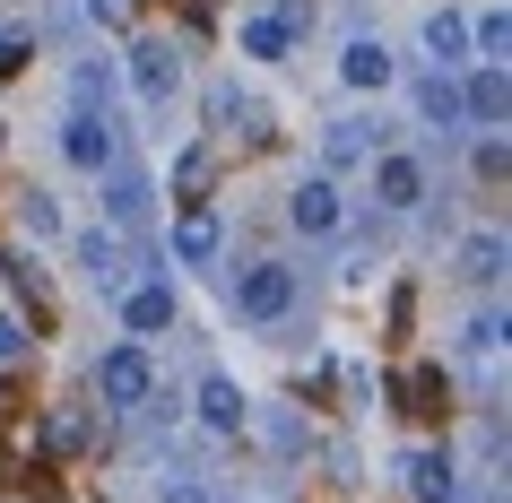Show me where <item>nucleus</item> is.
I'll return each instance as SVG.
<instances>
[{"label":"nucleus","mask_w":512,"mask_h":503,"mask_svg":"<svg viewBox=\"0 0 512 503\" xmlns=\"http://www.w3.org/2000/svg\"><path fill=\"white\" fill-rule=\"evenodd\" d=\"M148 209H157V200H148V183H122V174L105 183V217L122 226V235H139V226H148Z\"/></svg>","instance_id":"obj_15"},{"label":"nucleus","mask_w":512,"mask_h":503,"mask_svg":"<svg viewBox=\"0 0 512 503\" xmlns=\"http://www.w3.org/2000/svg\"><path fill=\"white\" fill-rule=\"evenodd\" d=\"M61 157L79 165V174H113V122L79 105L70 122H61Z\"/></svg>","instance_id":"obj_4"},{"label":"nucleus","mask_w":512,"mask_h":503,"mask_svg":"<svg viewBox=\"0 0 512 503\" xmlns=\"http://www.w3.org/2000/svg\"><path fill=\"white\" fill-rule=\"evenodd\" d=\"M374 200H382V209H426V165H417V157H400V148H382V157H374Z\"/></svg>","instance_id":"obj_6"},{"label":"nucleus","mask_w":512,"mask_h":503,"mask_svg":"<svg viewBox=\"0 0 512 503\" xmlns=\"http://www.w3.org/2000/svg\"><path fill=\"white\" fill-rule=\"evenodd\" d=\"M322 157H330V165H348V157H374V122H356V113H348V122H330ZM330 165H322V174H330Z\"/></svg>","instance_id":"obj_17"},{"label":"nucleus","mask_w":512,"mask_h":503,"mask_svg":"<svg viewBox=\"0 0 512 503\" xmlns=\"http://www.w3.org/2000/svg\"><path fill=\"white\" fill-rule=\"evenodd\" d=\"M504 35H512V18H504V9H486L478 27H469V53H486V61H504Z\"/></svg>","instance_id":"obj_22"},{"label":"nucleus","mask_w":512,"mask_h":503,"mask_svg":"<svg viewBox=\"0 0 512 503\" xmlns=\"http://www.w3.org/2000/svg\"><path fill=\"white\" fill-rule=\"evenodd\" d=\"M408 495L417 503H460V469L443 451H408Z\"/></svg>","instance_id":"obj_12"},{"label":"nucleus","mask_w":512,"mask_h":503,"mask_svg":"<svg viewBox=\"0 0 512 503\" xmlns=\"http://www.w3.org/2000/svg\"><path fill=\"white\" fill-rule=\"evenodd\" d=\"M174 252H183V261H209V252H217V217H209V209H191L183 226H174Z\"/></svg>","instance_id":"obj_19"},{"label":"nucleus","mask_w":512,"mask_h":503,"mask_svg":"<svg viewBox=\"0 0 512 503\" xmlns=\"http://www.w3.org/2000/svg\"><path fill=\"white\" fill-rule=\"evenodd\" d=\"M504 113H512V79L495 70V61L460 79V122H478V131H504Z\"/></svg>","instance_id":"obj_5"},{"label":"nucleus","mask_w":512,"mask_h":503,"mask_svg":"<svg viewBox=\"0 0 512 503\" xmlns=\"http://www.w3.org/2000/svg\"><path fill=\"white\" fill-rule=\"evenodd\" d=\"M44 451H53V460H79L87 451V417L79 408H53V417H44Z\"/></svg>","instance_id":"obj_18"},{"label":"nucleus","mask_w":512,"mask_h":503,"mask_svg":"<svg viewBox=\"0 0 512 503\" xmlns=\"http://www.w3.org/2000/svg\"><path fill=\"white\" fill-rule=\"evenodd\" d=\"M296 269H287V261H252V269H243V287H235V304H243V321H261V330H278V321H287V313H296Z\"/></svg>","instance_id":"obj_1"},{"label":"nucleus","mask_w":512,"mask_h":503,"mask_svg":"<svg viewBox=\"0 0 512 503\" xmlns=\"http://www.w3.org/2000/svg\"><path fill=\"white\" fill-rule=\"evenodd\" d=\"M339 79H348L356 96H374V87H391V44H374V35H356L348 53H339Z\"/></svg>","instance_id":"obj_11"},{"label":"nucleus","mask_w":512,"mask_h":503,"mask_svg":"<svg viewBox=\"0 0 512 503\" xmlns=\"http://www.w3.org/2000/svg\"><path fill=\"white\" fill-rule=\"evenodd\" d=\"M18 339H27V330H18V321L0 313V356H18Z\"/></svg>","instance_id":"obj_27"},{"label":"nucleus","mask_w":512,"mask_h":503,"mask_svg":"<svg viewBox=\"0 0 512 503\" xmlns=\"http://www.w3.org/2000/svg\"><path fill=\"white\" fill-rule=\"evenodd\" d=\"M79 261H87V278H96V287H113V278L131 269V261H122V243H113V235H87V243H79Z\"/></svg>","instance_id":"obj_20"},{"label":"nucleus","mask_w":512,"mask_h":503,"mask_svg":"<svg viewBox=\"0 0 512 503\" xmlns=\"http://www.w3.org/2000/svg\"><path fill=\"white\" fill-rule=\"evenodd\" d=\"M417 113L452 131V122H460V79H443V70H426V79H417Z\"/></svg>","instance_id":"obj_16"},{"label":"nucleus","mask_w":512,"mask_h":503,"mask_svg":"<svg viewBox=\"0 0 512 503\" xmlns=\"http://www.w3.org/2000/svg\"><path fill=\"white\" fill-rule=\"evenodd\" d=\"M191 408H200V425H209V434H243V417H252V408H243V391L226 382V373H200Z\"/></svg>","instance_id":"obj_9"},{"label":"nucleus","mask_w":512,"mask_h":503,"mask_svg":"<svg viewBox=\"0 0 512 503\" xmlns=\"http://www.w3.org/2000/svg\"><path fill=\"white\" fill-rule=\"evenodd\" d=\"M426 61L443 70V79L469 61V18H460V9H434V18H426Z\"/></svg>","instance_id":"obj_13"},{"label":"nucleus","mask_w":512,"mask_h":503,"mask_svg":"<svg viewBox=\"0 0 512 503\" xmlns=\"http://www.w3.org/2000/svg\"><path fill=\"white\" fill-rule=\"evenodd\" d=\"M122 330H131V339H157V330H174V287L139 278V287L122 295Z\"/></svg>","instance_id":"obj_8"},{"label":"nucleus","mask_w":512,"mask_h":503,"mask_svg":"<svg viewBox=\"0 0 512 503\" xmlns=\"http://www.w3.org/2000/svg\"><path fill=\"white\" fill-rule=\"evenodd\" d=\"M209 122H243V96H235V87H209Z\"/></svg>","instance_id":"obj_26"},{"label":"nucleus","mask_w":512,"mask_h":503,"mask_svg":"<svg viewBox=\"0 0 512 503\" xmlns=\"http://www.w3.org/2000/svg\"><path fill=\"white\" fill-rule=\"evenodd\" d=\"M287 217H296V235H339V183H330V174H304L296 200H287Z\"/></svg>","instance_id":"obj_7"},{"label":"nucleus","mask_w":512,"mask_h":503,"mask_svg":"<svg viewBox=\"0 0 512 503\" xmlns=\"http://www.w3.org/2000/svg\"><path fill=\"white\" fill-rule=\"evenodd\" d=\"M200 183H209V157H200V148H191V157L174 165V191H200Z\"/></svg>","instance_id":"obj_25"},{"label":"nucleus","mask_w":512,"mask_h":503,"mask_svg":"<svg viewBox=\"0 0 512 503\" xmlns=\"http://www.w3.org/2000/svg\"><path fill=\"white\" fill-rule=\"evenodd\" d=\"M504 252H512V243L495 235V226H486V235H469V243H460V269H469L478 287H504Z\"/></svg>","instance_id":"obj_14"},{"label":"nucleus","mask_w":512,"mask_h":503,"mask_svg":"<svg viewBox=\"0 0 512 503\" xmlns=\"http://www.w3.org/2000/svg\"><path fill=\"white\" fill-rule=\"evenodd\" d=\"M131 87H139V105H165V96L183 87V53H174V35H131Z\"/></svg>","instance_id":"obj_3"},{"label":"nucleus","mask_w":512,"mask_h":503,"mask_svg":"<svg viewBox=\"0 0 512 503\" xmlns=\"http://www.w3.org/2000/svg\"><path fill=\"white\" fill-rule=\"evenodd\" d=\"M504 339H512V330H504V313L486 304V313L469 321V347H478V356H504Z\"/></svg>","instance_id":"obj_23"},{"label":"nucleus","mask_w":512,"mask_h":503,"mask_svg":"<svg viewBox=\"0 0 512 503\" xmlns=\"http://www.w3.org/2000/svg\"><path fill=\"white\" fill-rule=\"evenodd\" d=\"M478 183H486V191L504 183V131H486V139H478Z\"/></svg>","instance_id":"obj_24"},{"label":"nucleus","mask_w":512,"mask_h":503,"mask_svg":"<svg viewBox=\"0 0 512 503\" xmlns=\"http://www.w3.org/2000/svg\"><path fill=\"white\" fill-rule=\"evenodd\" d=\"M18 226L27 235H61V200L53 191H18Z\"/></svg>","instance_id":"obj_21"},{"label":"nucleus","mask_w":512,"mask_h":503,"mask_svg":"<svg viewBox=\"0 0 512 503\" xmlns=\"http://www.w3.org/2000/svg\"><path fill=\"white\" fill-rule=\"evenodd\" d=\"M304 35V9H278V18H243V53L252 61H287Z\"/></svg>","instance_id":"obj_10"},{"label":"nucleus","mask_w":512,"mask_h":503,"mask_svg":"<svg viewBox=\"0 0 512 503\" xmlns=\"http://www.w3.org/2000/svg\"><path fill=\"white\" fill-rule=\"evenodd\" d=\"M148 391H157V365H148V347H139V339L105 347V365H96V399H105V408H139Z\"/></svg>","instance_id":"obj_2"}]
</instances>
